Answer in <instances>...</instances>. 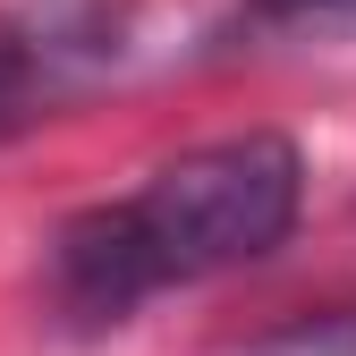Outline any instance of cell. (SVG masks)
<instances>
[{"mask_svg": "<svg viewBox=\"0 0 356 356\" xmlns=\"http://www.w3.org/2000/svg\"><path fill=\"white\" fill-rule=\"evenodd\" d=\"M305 204V153L272 127L212 136L161 161L136 195L76 212L51 238V289L76 323H119L153 289H187L212 272L263 263Z\"/></svg>", "mask_w": 356, "mask_h": 356, "instance_id": "6da1fadb", "label": "cell"}, {"mask_svg": "<svg viewBox=\"0 0 356 356\" xmlns=\"http://www.w3.org/2000/svg\"><path fill=\"white\" fill-rule=\"evenodd\" d=\"M102 51H111V26L94 17V0H42V9L9 17L0 26V145L51 119V102L76 94L102 68Z\"/></svg>", "mask_w": 356, "mask_h": 356, "instance_id": "7a4b0ae2", "label": "cell"}, {"mask_svg": "<svg viewBox=\"0 0 356 356\" xmlns=\"http://www.w3.org/2000/svg\"><path fill=\"white\" fill-rule=\"evenodd\" d=\"M263 9H323V0H263Z\"/></svg>", "mask_w": 356, "mask_h": 356, "instance_id": "3957f363", "label": "cell"}]
</instances>
